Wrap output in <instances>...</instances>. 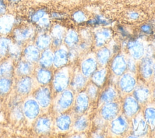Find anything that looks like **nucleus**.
<instances>
[{"mask_svg":"<svg viewBox=\"0 0 155 138\" xmlns=\"http://www.w3.org/2000/svg\"><path fill=\"white\" fill-rule=\"evenodd\" d=\"M11 33L12 40L24 47L27 43L33 42L37 32L35 27L31 24H21L15 27Z\"/></svg>","mask_w":155,"mask_h":138,"instance_id":"f257e3e1","label":"nucleus"},{"mask_svg":"<svg viewBox=\"0 0 155 138\" xmlns=\"http://www.w3.org/2000/svg\"><path fill=\"white\" fill-rule=\"evenodd\" d=\"M37 86L33 77L28 75L16 78L13 88L17 96L25 98L31 95Z\"/></svg>","mask_w":155,"mask_h":138,"instance_id":"f03ea898","label":"nucleus"},{"mask_svg":"<svg viewBox=\"0 0 155 138\" xmlns=\"http://www.w3.org/2000/svg\"><path fill=\"white\" fill-rule=\"evenodd\" d=\"M70 82V71L67 67H62L53 74L51 80V89L59 93L67 89Z\"/></svg>","mask_w":155,"mask_h":138,"instance_id":"7ed1b4c3","label":"nucleus"},{"mask_svg":"<svg viewBox=\"0 0 155 138\" xmlns=\"http://www.w3.org/2000/svg\"><path fill=\"white\" fill-rule=\"evenodd\" d=\"M22 106L24 117L29 122H34L41 115L42 109L32 95L24 98Z\"/></svg>","mask_w":155,"mask_h":138,"instance_id":"20e7f679","label":"nucleus"},{"mask_svg":"<svg viewBox=\"0 0 155 138\" xmlns=\"http://www.w3.org/2000/svg\"><path fill=\"white\" fill-rule=\"evenodd\" d=\"M73 100V93L70 90L65 89L58 93L57 97L53 100V111L59 114L63 113L71 106Z\"/></svg>","mask_w":155,"mask_h":138,"instance_id":"39448f33","label":"nucleus"},{"mask_svg":"<svg viewBox=\"0 0 155 138\" xmlns=\"http://www.w3.org/2000/svg\"><path fill=\"white\" fill-rule=\"evenodd\" d=\"M31 95L39 103L42 110L48 109L52 104V91L48 85L37 86Z\"/></svg>","mask_w":155,"mask_h":138,"instance_id":"423d86ee","label":"nucleus"},{"mask_svg":"<svg viewBox=\"0 0 155 138\" xmlns=\"http://www.w3.org/2000/svg\"><path fill=\"white\" fill-rule=\"evenodd\" d=\"M113 36V32L111 28L108 27H103L93 32L92 41L97 47H101L108 43Z\"/></svg>","mask_w":155,"mask_h":138,"instance_id":"0eeeda50","label":"nucleus"},{"mask_svg":"<svg viewBox=\"0 0 155 138\" xmlns=\"http://www.w3.org/2000/svg\"><path fill=\"white\" fill-rule=\"evenodd\" d=\"M53 123L51 118L47 115L39 116L34 122V131L39 135L48 134L52 129Z\"/></svg>","mask_w":155,"mask_h":138,"instance_id":"6e6552de","label":"nucleus"},{"mask_svg":"<svg viewBox=\"0 0 155 138\" xmlns=\"http://www.w3.org/2000/svg\"><path fill=\"white\" fill-rule=\"evenodd\" d=\"M53 73L50 68L37 66L35 69L33 77L37 86L48 85L52 80Z\"/></svg>","mask_w":155,"mask_h":138,"instance_id":"1a4fd4ad","label":"nucleus"},{"mask_svg":"<svg viewBox=\"0 0 155 138\" xmlns=\"http://www.w3.org/2000/svg\"><path fill=\"white\" fill-rule=\"evenodd\" d=\"M36 65L23 58H21L16 62L15 66L14 77L16 78L33 75Z\"/></svg>","mask_w":155,"mask_h":138,"instance_id":"9d476101","label":"nucleus"},{"mask_svg":"<svg viewBox=\"0 0 155 138\" xmlns=\"http://www.w3.org/2000/svg\"><path fill=\"white\" fill-rule=\"evenodd\" d=\"M66 29L61 24L53 25L50 30V35L51 39V46L58 48L62 45Z\"/></svg>","mask_w":155,"mask_h":138,"instance_id":"9b49d317","label":"nucleus"},{"mask_svg":"<svg viewBox=\"0 0 155 138\" xmlns=\"http://www.w3.org/2000/svg\"><path fill=\"white\" fill-rule=\"evenodd\" d=\"M41 52V51L35 46L34 43H28L23 47L21 58L37 64Z\"/></svg>","mask_w":155,"mask_h":138,"instance_id":"f8f14e48","label":"nucleus"},{"mask_svg":"<svg viewBox=\"0 0 155 138\" xmlns=\"http://www.w3.org/2000/svg\"><path fill=\"white\" fill-rule=\"evenodd\" d=\"M68 51L65 46H61L56 49L53 53V64L56 68L64 67L68 61Z\"/></svg>","mask_w":155,"mask_h":138,"instance_id":"ddd939ff","label":"nucleus"},{"mask_svg":"<svg viewBox=\"0 0 155 138\" xmlns=\"http://www.w3.org/2000/svg\"><path fill=\"white\" fill-rule=\"evenodd\" d=\"M15 25V17L11 15L5 13L0 16V35L7 36L12 33Z\"/></svg>","mask_w":155,"mask_h":138,"instance_id":"4468645a","label":"nucleus"},{"mask_svg":"<svg viewBox=\"0 0 155 138\" xmlns=\"http://www.w3.org/2000/svg\"><path fill=\"white\" fill-rule=\"evenodd\" d=\"M127 48L134 59L140 58L144 53V46L139 39H130L127 43Z\"/></svg>","mask_w":155,"mask_h":138,"instance_id":"2eb2a0df","label":"nucleus"},{"mask_svg":"<svg viewBox=\"0 0 155 138\" xmlns=\"http://www.w3.org/2000/svg\"><path fill=\"white\" fill-rule=\"evenodd\" d=\"M80 41L81 36L79 31L72 28L66 30L63 43L67 48L73 49L76 47Z\"/></svg>","mask_w":155,"mask_h":138,"instance_id":"dca6fc26","label":"nucleus"},{"mask_svg":"<svg viewBox=\"0 0 155 138\" xmlns=\"http://www.w3.org/2000/svg\"><path fill=\"white\" fill-rule=\"evenodd\" d=\"M15 61L7 57L0 60V78H13L15 72Z\"/></svg>","mask_w":155,"mask_h":138,"instance_id":"f3484780","label":"nucleus"},{"mask_svg":"<svg viewBox=\"0 0 155 138\" xmlns=\"http://www.w3.org/2000/svg\"><path fill=\"white\" fill-rule=\"evenodd\" d=\"M33 43L41 51L50 47L51 46V39L50 33L48 32L37 33Z\"/></svg>","mask_w":155,"mask_h":138,"instance_id":"a211bd4d","label":"nucleus"},{"mask_svg":"<svg viewBox=\"0 0 155 138\" xmlns=\"http://www.w3.org/2000/svg\"><path fill=\"white\" fill-rule=\"evenodd\" d=\"M53 53L54 52L50 47L42 50L37 64L38 66L45 68H50L53 66Z\"/></svg>","mask_w":155,"mask_h":138,"instance_id":"6ab92c4d","label":"nucleus"},{"mask_svg":"<svg viewBox=\"0 0 155 138\" xmlns=\"http://www.w3.org/2000/svg\"><path fill=\"white\" fill-rule=\"evenodd\" d=\"M119 112V106L113 102L106 103L101 109V115L103 118L110 120L115 118Z\"/></svg>","mask_w":155,"mask_h":138,"instance_id":"aec40b11","label":"nucleus"},{"mask_svg":"<svg viewBox=\"0 0 155 138\" xmlns=\"http://www.w3.org/2000/svg\"><path fill=\"white\" fill-rule=\"evenodd\" d=\"M139 108V102L133 97H128L124 101L123 109L124 113L128 117L134 116L138 111Z\"/></svg>","mask_w":155,"mask_h":138,"instance_id":"412c9836","label":"nucleus"},{"mask_svg":"<svg viewBox=\"0 0 155 138\" xmlns=\"http://www.w3.org/2000/svg\"><path fill=\"white\" fill-rule=\"evenodd\" d=\"M128 128V123L124 117L119 116L114 118L111 124V131L117 135L122 134Z\"/></svg>","mask_w":155,"mask_h":138,"instance_id":"4be33fe9","label":"nucleus"},{"mask_svg":"<svg viewBox=\"0 0 155 138\" xmlns=\"http://www.w3.org/2000/svg\"><path fill=\"white\" fill-rule=\"evenodd\" d=\"M148 123L146 120L143 119L140 116H138L134 119L133 121V131L137 137L142 136L147 133Z\"/></svg>","mask_w":155,"mask_h":138,"instance_id":"5701e85b","label":"nucleus"},{"mask_svg":"<svg viewBox=\"0 0 155 138\" xmlns=\"http://www.w3.org/2000/svg\"><path fill=\"white\" fill-rule=\"evenodd\" d=\"M119 86L122 91L130 92L135 88V78L130 74H125L121 77L119 81Z\"/></svg>","mask_w":155,"mask_h":138,"instance_id":"b1692460","label":"nucleus"},{"mask_svg":"<svg viewBox=\"0 0 155 138\" xmlns=\"http://www.w3.org/2000/svg\"><path fill=\"white\" fill-rule=\"evenodd\" d=\"M71 123V117L67 114L61 113L54 121V125L56 129L60 131H66L69 129Z\"/></svg>","mask_w":155,"mask_h":138,"instance_id":"393cba45","label":"nucleus"},{"mask_svg":"<svg viewBox=\"0 0 155 138\" xmlns=\"http://www.w3.org/2000/svg\"><path fill=\"white\" fill-rule=\"evenodd\" d=\"M127 67V63L124 56L118 55L114 58L111 67L113 72L115 74L117 75H122L126 70Z\"/></svg>","mask_w":155,"mask_h":138,"instance_id":"a878e982","label":"nucleus"},{"mask_svg":"<svg viewBox=\"0 0 155 138\" xmlns=\"http://www.w3.org/2000/svg\"><path fill=\"white\" fill-rule=\"evenodd\" d=\"M89 105V97L84 92L80 93L75 100L74 110L78 113H82L87 110Z\"/></svg>","mask_w":155,"mask_h":138,"instance_id":"bb28decb","label":"nucleus"},{"mask_svg":"<svg viewBox=\"0 0 155 138\" xmlns=\"http://www.w3.org/2000/svg\"><path fill=\"white\" fill-rule=\"evenodd\" d=\"M153 61L148 57L142 59L140 65V72L142 76L146 79L151 77L153 73Z\"/></svg>","mask_w":155,"mask_h":138,"instance_id":"cd10ccee","label":"nucleus"},{"mask_svg":"<svg viewBox=\"0 0 155 138\" xmlns=\"http://www.w3.org/2000/svg\"><path fill=\"white\" fill-rule=\"evenodd\" d=\"M96 61L92 57H88L85 59L81 64L82 74L86 77L92 75L96 69Z\"/></svg>","mask_w":155,"mask_h":138,"instance_id":"c85d7f7f","label":"nucleus"},{"mask_svg":"<svg viewBox=\"0 0 155 138\" xmlns=\"http://www.w3.org/2000/svg\"><path fill=\"white\" fill-rule=\"evenodd\" d=\"M13 78H0V97L6 96L12 91L13 86Z\"/></svg>","mask_w":155,"mask_h":138,"instance_id":"c756f323","label":"nucleus"},{"mask_svg":"<svg viewBox=\"0 0 155 138\" xmlns=\"http://www.w3.org/2000/svg\"><path fill=\"white\" fill-rule=\"evenodd\" d=\"M22 49L23 46H20L13 41L10 46L8 57L11 58L15 62H17L21 58Z\"/></svg>","mask_w":155,"mask_h":138,"instance_id":"7c9ffc66","label":"nucleus"},{"mask_svg":"<svg viewBox=\"0 0 155 138\" xmlns=\"http://www.w3.org/2000/svg\"><path fill=\"white\" fill-rule=\"evenodd\" d=\"M12 41V39L7 36H0V60L8 57L10 46Z\"/></svg>","mask_w":155,"mask_h":138,"instance_id":"2f4dec72","label":"nucleus"},{"mask_svg":"<svg viewBox=\"0 0 155 138\" xmlns=\"http://www.w3.org/2000/svg\"><path fill=\"white\" fill-rule=\"evenodd\" d=\"M35 29L37 33L48 32L51 27V18L48 15L45 16L41 19L36 24H35Z\"/></svg>","mask_w":155,"mask_h":138,"instance_id":"473e14b6","label":"nucleus"},{"mask_svg":"<svg viewBox=\"0 0 155 138\" xmlns=\"http://www.w3.org/2000/svg\"><path fill=\"white\" fill-rule=\"evenodd\" d=\"M133 94L134 97L138 102L143 103L148 100L150 96V91L147 87L139 86L134 91Z\"/></svg>","mask_w":155,"mask_h":138,"instance_id":"72a5a7b5","label":"nucleus"},{"mask_svg":"<svg viewBox=\"0 0 155 138\" xmlns=\"http://www.w3.org/2000/svg\"><path fill=\"white\" fill-rule=\"evenodd\" d=\"M86 24L90 26L97 27V26H102L103 27H107L111 24V21L110 19H107L105 18L104 16L101 15H96L92 19H88Z\"/></svg>","mask_w":155,"mask_h":138,"instance_id":"f704fd0d","label":"nucleus"},{"mask_svg":"<svg viewBox=\"0 0 155 138\" xmlns=\"http://www.w3.org/2000/svg\"><path fill=\"white\" fill-rule=\"evenodd\" d=\"M10 116L12 119L16 122L22 121L25 118L22 110V103H16L13 104L11 110Z\"/></svg>","mask_w":155,"mask_h":138,"instance_id":"c9c22d12","label":"nucleus"},{"mask_svg":"<svg viewBox=\"0 0 155 138\" xmlns=\"http://www.w3.org/2000/svg\"><path fill=\"white\" fill-rule=\"evenodd\" d=\"M87 78L82 74H76L71 81V86L74 90L79 91L82 89L85 85Z\"/></svg>","mask_w":155,"mask_h":138,"instance_id":"e433bc0d","label":"nucleus"},{"mask_svg":"<svg viewBox=\"0 0 155 138\" xmlns=\"http://www.w3.org/2000/svg\"><path fill=\"white\" fill-rule=\"evenodd\" d=\"M110 49L105 46L101 47L97 52V60L98 63L101 65H105L109 60L110 57Z\"/></svg>","mask_w":155,"mask_h":138,"instance_id":"4c0bfd02","label":"nucleus"},{"mask_svg":"<svg viewBox=\"0 0 155 138\" xmlns=\"http://www.w3.org/2000/svg\"><path fill=\"white\" fill-rule=\"evenodd\" d=\"M107 75V71L102 69L94 72L93 74L92 80L95 85L97 86H101L105 83Z\"/></svg>","mask_w":155,"mask_h":138,"instance_id":"58836bf2","label":"nucleus"},{"mask_svg":"<svg viewBox=\"0 0 155 138\" xmlns=\"http://www.w3.org/2000/svg\"><path fill=\"white\" fill-rule=\"evenodd\" d=\"M72 20L77 24H82L86 23L88 20V16L85 12L82 10L74 11L71 15Z\"/></svg>","mask_w":155,"mask_h":138,"instance_id":"ea45409f","label":"nucleus"},{"mask_svg":"<svg viewBox=\"0 0 155 138\" xmlns=\"http://www.w3.org/2000/svg\"><path fill=\"white\" fill-rule=\"evenodd\" d=\"M116 97V91L111 87L105 89L101 96V101L103 103H108L113 102Z\"/></svg>","mask_w":155,"mask_h":138,"instance_id":"a19ab883","label":"nucleus"},{"mask_svg":"<svg viewBox=\"0 0 155 138\" xmlns=\"http://www.w3.org/2000/svg\"><path fill=\"white\" fill-rule=\"evenodd\" d=\"M48 13L45 9H40L34 11L30 16V20L33 24H36L41 19L45 16L47 15Z\"/></svg>","mask_w":155,"mask_h":138,"instance_id":"79ce46f5","label":"nucleus"},{"mask_svg":"<svg viewBox=\"0 0 155 138\" xmlns=\"http://www.w3.org/2000/svg\"><path fill=\"white\" fill-rule=\"evenodd\" d=\"M145 119L147 123L151 127L155 126V109L148 108L145 111Z\"/></svg>","mask_w":155,"mask_h":138,"instance_id":"37998d69","label":"nucleus"},{"mask_svg":"<svg viewBox=\"0 0 155 138\" xmlns=\"http://www.w3.org/2000/svg\"><path fill=\"white\" fill-rule=\"evenodd\" d=\"M88 126V120L85 116H81L78 117L74 123V128L76 131H83L87 128Z\"/></svg>","mask_w":155,"mask_h":138,"instance_id":"c03bdc74","label":"nucleus"},{"mask_svg":"<svg viewBox=\"0 0 155 138\" xmlns=\"http://www.w3.org/2000/svg\"><path fill=\"white\" fill-rule=\"evenodd\" d=\"M81 39L83 40L92 41L93 39V32H91L88 29H83L79 31Z\"/></svg>","mask_w":155,"mask_h":138,"instance_id":"a18cd8bd","label":"nucleus"},{"mask_svg":"<svg viewBox=\"0 0 155 138\" xmlns=\"http://www.w3.org/2000/svg\"><path fill=\"white\" fill-rule=\"evenodd\" d=\"M140 30L143 35H151L154 32V27L150 24H143L140 27Z\"/></svg>","mask_w":155,"mask_h":138,"instance_id":"49530a36","label":"nucleus"},{"mask_svg":"<svg viewBox=\"0 0 155 138\" xmlns=\"http://www.w3.org/2000/svg\"><path fill=\"white\" fill-rule=\"evenodd\" d=\"M97 93V86L94 85H91L88 86L87 89V95L90 98H94Z\"/></svg>","mask_w":155,"mask_h":138,"instance_id":"de8ad7c7","label":"nucleus"},{"mask_svg":"<svg viewBox=\"0 0 155 138\" xmlns=\"http://www.w3.org/2000/svg\"><path fill=\"white\" fill-rule=\"evenodd\" d=\"M140 15L139 13L136 11H130L127 13V17L130 20L136 21L139 18Z\"/></svg>","mask_w":155,"mask_h":138,"instance_id":"09e8293b","label":"nucleus"},{"mask_svg":"<svg viewBox=\"0 0 155 138\" xmlns=\"http://www.w3.org/2000/svg\"><path fill=\"white\" fill-rule=\"evenodd\" d=\"M7 7L4 0H0V16L6 13Z\"/></svg>","mask_w":155,"mask_h":138,"instance_id":"8fccbe9b","label":"nucleus"},{"mask_svg":"<svg viewBox=\"0 0 155 138\" xmlns=\"http://www.w3.org/2000/svg\"><path fill=\"white\" fill-rule=\"evenodd\" d=\"M50 18H51L53 19H61L64 18V15L58 12H53L51 13Z\"/></svg>","mask_w":155,"mask_h":138,"instance_id":"3c124183","label":"nucleus"},{"mask_svg":"<svg viewBox=\"0 0 155 138\" xmlns=\"http://www.w3.org/2000/svg\"><path fill=\"white\" fill-rule=\"evenodd\" d=\"M127 66L132 71H134L136 69V66H135V64L133 61V60L131 59H130L128 61V63H127Z\"/></svg>","mask_w":155,"mask_h":138,"instance_id":"603ef678","label":"nucleus"},{"mask_svg":"<svg viewBox=\"0 0 155 138\" xmlns=\"http://www.w3.org/2000/svg\"><path fill=\"white\" fill-rule=\"evenodd\" d=\"M8 1L12 4H16V3H18V2L20 1V0H8Z\"/></svg>","mask_w":155,"mask_h":138,"instance_id":"864d4df0","label":"nucleus"},{"mask_svg":"<svg viewBox=\"0 0 155 138\" xmlns=\"http://www.w3.org/2000/svg\"><path fill=\"white\" fill-rule=\"evenodd\" d=\"M153 72H154V74L155 75V63L153 64Z\"/></svg>","mask_w":155,"mask_h":138,"instance_id":"5fc2aeb1","label":"nucleus"},{"mask_svg":"<svg viewBox=\"0 0 155 138\" xmlns=\"http://www.w3.org/2000/svg\"><path fill=\"white\" fill-rule=\"evenodd\" d=\"M1 100H0V110H1Z\"/></svg>","mask_w":155,"mask_h":138,"instance_id":"6e6d98bb","label":"nucleus"},{"mask_svg":"<svg viewBox=\"0 0 155 138\" xmlns=\"http://www.w3.org/2000/svg\"><path fill=\"white\" fill-rule=\"evenodd\" d=\"M154 97H155V89H154Z\"/></svg>","mask_w":155,"mask_h":138,"instance_id":"4d7b16f0","label":"nucleus"},{"mask_svg":"<svg viewBox=\"0 0 155 138\" xmlns=\"http://www.w3.org/2000/svg\"><path fill=\"white\" fill-rule=\"evenodd\" d=\"M154 32H155V26H154Z\"/></svg>","mask_w":155,"mask_h":138,"instance_id":"13d9d810","label":"nucleus"},{"mask_svg":"<svg viewBox=\"0 0 155 138\" xmlns=\"http://www.w3.org/2000/svg\"><path fill=\"white\" fill-rule=\"evenodd\" d=\"M1 36V35H0V36Z\"/></svg>","mask_w":155,"mask_h":138,"instance_id":"bf43d9fd","label":"nucleus"}]
</instances>
